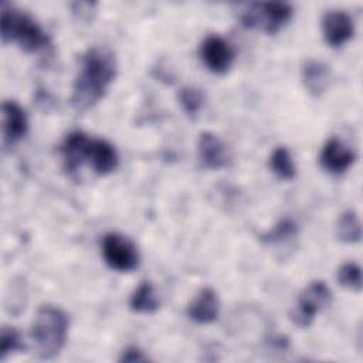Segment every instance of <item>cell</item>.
Listing matches in <instances>:
<instances>
[{
    "mask_svg": "<svg viewBox=\"0 0 363 363\" xmlns=\"http://www.w3.org/2000/svg\"><path fill=\"white\" fill-rule=\"evenodd\" d=\"M118 74L115 52L105 45H94L79 55V71L72 85L71 106L84 112L96 105Z\"/></svg>",
    "mask_w": 363,
    "mask_h": 363,
    "instance_id": "6da1fadb",
    "label": "cell"
},
{
    "mask_svg": "<svg viewBox=\"0 0 363 363\" xmlns=\"http://www.w3.org/2000/svg\"><path fill=\"white\" fill-rule=\"evenodd\" d=\"M60 153L62 166L69 174H75L84 164H88L98 176H106L119 163L118 152L109 140L89 136L82 130H72L65 135L60 145Z\"/></svg>",
    "mask_w": 363,
    "mask_h": 363,
    "instance_id": "7a4b0ae2",
    "label": "cell"
},
{
    "mask_svg": "<svg viewBox=\"0 0 363 363\" xmlns=\"http://www.w3.org/2000/svg\"><path fill=\"white\" fill-rule=\"evenodd\" d=\"M69 328L68 315L55 305H41L31 325V340L35 353L43 360L54 359L65 346Z\"/></svg>",
    "mask_w": 363,
    "mask_h": 363,
    "instance_id": "3957f363",
    "label": "cell"
},
{
    "mask_svg": "<svg viewBox=\"0 0 363 363\" xmlns=\"http://www.w3.org/2000/svg\"><path fill=\"white\" fill-rule=\"evenodd\" d=\"M0 35L3 44L14 43L24 52H37L50 45V37L26 11L3 1L0 9Z\"/></svg>",
    "mask_w": 363,
    "mask_h": 363,
    "instance_id": "277c9868",
    "label": "cell"
},
{
    "mask_svg": "<svg viewBox=\"0 0 363 363\" xmlns=\"http://www.w3.org/2000/svg\"><path fill=\"white\" fill-rule=\"evenodd\" d=\"M292 7L285 1L250 3L240 14L241 24L258 28L267 34H277L292 17Z\"/></svg>",
    "mask_w": 363,
    "mask_h": 363,
    "instance_id": "5b68a950",
    "label": "cell"
},
{
    "mask_svg": "<svg viewBox=\"0 0 363 363\" xmlns=\"http://www.w3.org/2000/svg\"><path fill=\"white\" fill-rule=\"evenodd\" d=\"M332 301L330 288L320 279L311 281L299 294L296 305L289 313L292 323L298 328H308L316 313L325 309Z\"/></svg>",
    "mask_w": 363,
    "mask_h": 363,
    "instance_id": "8992f818",
    "label": "cell"
},
{
    "mask_svg": "<svg viewBox=\"0 0 363 363\" xmlns=\"http://www.w3.org/2000/svg\"><path fill=\"white\" fill-rule=\"evenodd\" d=\"M102 257L106 265L118 272H129L138 268L140 255L133 241L119 233H108L101 242Z\"/></svg>",
    "mask_w": 363,
    "mask_h": 363,
    "instance_id": "52a82bcc",
    "label": "cell"
},
{
    "mask_svg": "<svg viewBox=\"0 0 363 363\" xmlns=\"http://www.w3.org/2000/svg\"><path fill=\"white\" fill-rule=\"evenodd\" d=\"M233 45L217 34L207 35L200 45V57L204 65L214 74H224L234 61Z\"/></svg>",
    "mask_w": 363,
    "mask_h": 363,
    "instance_id": "ba28073f",
    "label": "cell"
},
{
    "mask_svg": "<svg viewBox=\"0 0 363 363\" xmlns=\"http://www.w3.org/2000/svg\"><path fill=\"white\" fill-rule=\"evenodd\" d=\"M322 35L332 48L346 44L354 34L353 18L343 10H328L322 16Z\"/></svg>",
    "mask_w": 363,
    "mask_h": 363,
    "instance_id": "9c48e42d",
    "label": "cell"
},
{
    "mask_svg": "<svg viewBox=\"0 0 363 363\" xmlns=\"http://www.w3.org/2000/svg\"><path fill=\"white\" fill-rule=\"evenodd\" d=\"M199 159L206 169L220 170L231 164V153L227 145L213 132H201L197 142Z\"/></svg>",
    "mask_w": 363,
    "mask_h": 363,
    "instance_id": "30bf717a",
    "label": "cell"
},
{
    "mask_svg": "<svg viewBox=\"0 0 363 363\" xmlns=\"http://www.w3.org/2000/svg\"><path fill=\"white\" fill-rule=\"evenodd\" d=\"M354 159V152L343 140L335 136L325 142L319 155L322 169L336 176L345 173L353 164Z\"/></svg>",
    "mask_w": 363,
    "mask_h": 363,
    "instance_id": "8fae6325",
    "label": "cell"
},
{
    "mask_svg": "<svg viewBox=\"0 0 363 363\" xmlns=\"http://www.w3.org/2000/svg\"><path fill=\"white\" fill-rule=\"evenodd\" d=\"M1 123L4 147H13L26 136L28 129V121L24 109L11 99L1 104Z\"/></svg>",
    "mask_w": 363,
    "mask_h": 363,
    "instance_id": "7c38bea8",
    "label": "cell"
},
{
    "mask_svg": "<svg viewBox=\"0 0 363 363\" xmlns=\"http://www.w3.org/2000/svg\"><path fill=\"white\" fill-rule=\"evenodd\" d=\"M301 78L308 94L319 98L326 92L330 85L332 71L325 61L309 58L303 62L301 68Z\"/></svg>",
    "mask_w": 363,
    "mask_h": 363,
    "instance_id": "4fadbf2b",
    "label": "cell"
},
{
    "mask_svg": "<svg viewBox=\"0 0 363 363\" xmlns=\"http://www.w3.org/2000/svg\"><path fill=\"white\" fill-rule=\"evenodd\" d=\"M218 312H220V301L216 291L210 286L201 288L187 308L189 318L193 322L201 323V325L214 322L218 318Z\"/></svg>",
    "mask_w": 363,
    "mask_h": 363,
    "instance_id": "5bb4252c",
    "label": "cell"
},
{
    "mask_svg": "<svg viewBox=\"0 0 363 363\" xmlns=\"http://www.w3.org/2000/svg\"><path fill=\"white\" fill-rule=\"evenodd\" d=\"M160 301L150 281H142L130 295L129 306L136 313H153L159 309Z\"/></svg>",
    "mask_w": 363,
    "mask_h": 363,
    "instance_id": "9a60e30c",
    "label": "cell"
},
{
    "mask_svg": "<svg viewBox=\"0 0 363 363\" xmlns=\"http://www.w3.org/2000/svg\"><path fill=\"white\" fill-rule=\"evenodd\" d=\"M268 164L272 173L281 180H292L296 176V167L286 146H277L269 155Z\"/></svg>",
    "mask_w": 363,
    "mask_h": 363,
    "instance_id": "2e32d148",
    "label": "cell"
},
{
    "mask_svg": "<svg viewBox=\"0 0 363 363\" xmlns=\"http://www.w3.org/2000/svg\"><path fill=\"white\" fill-rule=\"evenodd\" d=\"M336 237L346 244L359 242L362 238V225L353 210L343 211L336 223Z\"/></svg>",
    "mask_w": 363,
    "mask_h": 363,
    "instance_id": "e0dca14e",
    "label": "cell"
},
{
    "mask_svg": "<svg viewBox=\"0 0 363 363\" xmlns=\"http://www.w3.org/2000/svg\"><path fill=\"white\" fill-rule=\"evenodd\" d=\"M177 102L180 105V108L183 109V112L191 118L196 119L200 113V111L203 109L204 104H206V95L200 88L196 86H183L177 91Z\"/></svg>",
    "mask_w": 363,
    "mask_h": 363,
    "instance_id": "ac0fdd59",
    "label": "cell"
},
{
    "mask_svg": "<svg viewBox=\"0 0 363 363\" xmlns=\"http://www.w3.org/2000/svg\"><path fill=\"white\" fill-rule=\"evenodd\" d=\"M296 235H298L296 223L292 221L291 218H282L272 228L262 233L259 235V240L264 244L278 245V244H285L288 241H292L294 238H296Z\"/></svg>",
    "mask_w": 363,
    "mask_h": 363,
    "instance_id": "d6986e66",
    "label": "cell"
},
{
    "mask_svg": "<svg viewBox=\"0 0 363 363\" xmlns=\"http://www.w3.org/2000/svg\"><path fill=\"white\" fill-rule=\"evenodd\" d=\"M26 350L21 333L13 326H3L0 332V360L3 362L9 354Z\"/></svg>",
    "mask_w": 363,
    "mask_h": 363,
    "instance_id": "ffe728a7",
    "label": "cell"
},
{
    "mask_svg": "<svg viewBox=\"0 0 363 363\" xmlns=\"http://www.w3.org/2000/svg\"><path fill=\"white\" fill-rule=\"evenodd\" d=\"M336 279L339 285L343 288L353 291V292H360L362 291V269L357 264L354 262H345L339 267L336 272Z\"/></svg>",
    "mask_w": 363,
    "mask_h": 363,
    "instance_id": "44dd1931",
    "label": "cell"
},
{
    "mask_svg": "<svg viewBox=\"0 0 363 363\" xmlns=\"http://www.w3.org/2000/svg\"><path fill=\"white\" fill-rule=\"evenodd\" d=\"M95 6L96 3H91V1H75V3H71V10L77 18L89 21L95 14Z\"/></svg>",
    "mask_w": 363,
    "mask_h": 363,
    "instance_id": "7402d4cb",
    "label": "cell"
},
{
    "mask_svg": "<svg viewBox=\"0 0 363 363\" xmlns=\"http://www.w3.org/2000/svg\"><path fill=\"white\" fill-rule=\"evenodd\" d=\"M149 357L138 347V346H128L122 350L119 362H126V363H138V362H146Z\"/></svg>",
    "mask_w": 363,
    "mask_h": 363,
    "instance_id": "603a6c76",
    "label": "cell"
}]
</instances>
